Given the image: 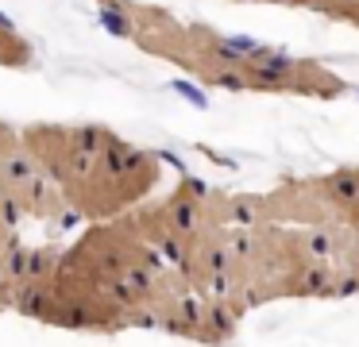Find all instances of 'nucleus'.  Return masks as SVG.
<instances>
[{
    "instance_id": "obj_1",
    "label": "nucleus",
    "mask_w": 359,
    "mask_h": 347,
    "mask_svg": "<svg viewBox=\"0 0 359 347\" xmlns=\"http://www.w3.org/2000/svg\"><path fill=\"white\" fill-rule=\"evenodd\" d=\"M47 166L74 216L112 220L132 212L158 182V158L101 123H27L20 128Z\"/></svg>"
},
{
    "instance_id": "obj_2",
    "label": "nucleus",
    "mask_w": 359,
    "mask_h": 347,
    "mask_svg": "<svg viewBox=\"0 0 359 347\" xmlns=\"http://www.w3.org/2000/svg\"><path fill=\"white\" fill-rule=\"evenodd\" d=\"M0 197L24 224H66L74 216L55 177L27 147L24 131L4 120H0Z\"/></svg>"
},
{
    "instance_id": "obj_3",
    "label": "nucleus",
    "mask_w": 359,
    "mask_h": 347,
    "mask_svg": "<svg viewBox=\"0 0 359 347\" xmlns=\"http://www.w3.org/2000/svg\"><path fill=\"white\" fill-rule=\"evenodd\" d=\"M0 62H4V66H27V62H32L27 39L20 35L8 20H0Z\"/></svg>"
},
{
    "instance_id": "obj_4",
    "label": "nucleus",
    "mask_w": 359,
    "mask_h": 347,
    "mask_svg": "<svg viewBox=\"0 0 359 347\" xmlns=\"http://www.w3.org/2000/svg\"><path fill=\"white\" fill-rule=\"evenodd\" d=\"M325 193L336 200V205H355V197H359V174L355 170H336V174H328L325 177Z\"/></svg>"
}]
</instances>
